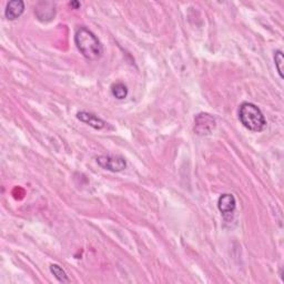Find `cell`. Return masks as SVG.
Instances as JSON below:
<instances>
[{
    "instance_id": "cell-5",
    "label": "cell",
    "mask_w": 284,
    "mask_h": 284,
    "mask_svg": "<svg viewBox=\"0 0 284 284\" xmlns=\"http://www.w3.org/2000/svg\"><path fill=\"white\" fill-rule=\"evenodd\" d=\"M236 207H237V200L233 194L230 193L222 194L218 200V208L220 210V212L224 216L231 215L233 212H235Z\"/></svg>"
},
{
    "instance_id": "cell-11",
    "label": "cell",
    "mask_w": 284,
    "mask_h": 284,
    "mask_svg": "<svg viewBox=\"0 0 284 284\" xmlns=\"http://www.w3.org/2000/svg\"><path fill=\"white\" fill-rule=\"evenodd\" d=\"M70 6H71V7H74L75 9H79L81 5H80L79 2H71V3H70Z\"/></svg>"
},
{
    "instance_id": "cell-2",
    "label": "cell",
    "mask_w": 284,
    "mask_h": 284,
    "mask_svg": "<svg viewBox=\"0 0 284 284\" xmlns=\"http://www.w3.org/2000/svg\"><path fill=\"white\" fill-rule=\"evenodd\" d=\"M239 119L248 130L261 132L265 129L266 120L262 111L251 102H243L239 109Z\"/></svg>"
},
{
    "instance_id": "cell-3",
    "label": "cell",
    "mask_w": 284,
    "mask_h": 284,
    "mask_svg": "<svg viewBox=\"0 0 284 284\" xmlns=\"http://www.w3.org/2000/svg\"><path fill=\"white\" fill-rule=\"evenodd\" d=\"M215 119L209 113H199L194 118V128L193 130L198 136H208L214 130Z\"/></svg>"
},
{
    "instance_id": "cell-4",
    "label": "cell",
    "mask_w": 284,
    "mask_h": 284,
    "mask_svg": "<svg viewBox=\"0 0 284 284\" xmlns=\"http://www.w3.org/2000/svg\"><path fill=\"white\" fill-rule=\"evenodd\" d=\"M97 163L102 169L111 172H120L126 169L127 162L125 158L118 155H100L97 158Z\"/></svg>"
},
{
    "instance_id": "cell-1",
    "label": "cell",
    "mask_w": 284,
    "mask_h": 284,
    "mask_svg": "<svg viewBox=\"0 0 284 284\" xmlns=\"http://www.w3.org/2000/svg\"><path fill=\"white\" fill-rule=\"evenodd\" d=\"M75 43L87 60L97 61L102 57L103 47L92 31L86 27L80 28L75 35Z\"/></svg>"
},
{
    "instance_id": "cell-6",
    "label": "cell",
    "mask_w": 284,
    "mask_h": 284,
    "mask_svg": "<svg viewBox=\"0 0 284 284\" xmlns=\"http://www.w3.org/2000/svg\"><path fill=\"white\" fill-rule=\"evenodd\" d=\"M25 3L21 0H13L7 4V7L5 10V16L8 20H16L24 14Z\"/></svg>"
},
{
    "instance_id": "cell-8",
    "label": "cell",
    "mask_w": 284,
    "mask_h": 284,
    "mask_svg": "<svg viewBox=\"0 0 284 284\" xmlns=\"http://www.w3.org/2000/svg\"><path fill=\"white\" fill-rule=\"evenodd\" d=\"M111 93H112V96L115 98L122 100V99L127 98V96H128V88L125 83L116 82L112 86H111Z\"/></svg>"
},
{
    "instance_id": "cell-7",
    "label": "cell",
    "mask_w": 284,
    "mask_h": 284,
    "mask_svg": "<svg viewBox=\"0 0 284 284\" xmlns=\"http://www.w3.org/2000/svg\"><path fill=\"white\" fill-rule=\"evenodd\" d=\"M77 118L80 121L85 122V124L92 127L93 129H97V130H101L105 126H107L105 121L100 119L99 117H97L93 113H90V112H86V111H80V112H78Z\"/></svg>"
},
{
    "instance_id": "cell-10",
    "label": "cell",
    "mask_w": 284,
    "mask_h": 284,
    "mask_svg": "<svg viewBox=\"0 0 284 284\" xmlns=\"http://www.w3.org/2000/svg\"><path fill=\"white\" fill-rule=\"evenodd\" d=\"M274 63H275L276 70H277V72H279L281 79H283V64H284V58H283V53H282L281 50H276V51L274 52Z\"/></svg>"
},
{
    "instance_id": "cell-9",
    "label": "cell",
    "mask_w": 284,
    "mask_h": 284,
    "mask_svg": "<svg viewBox=\"0 0 284 284\" xmlns=\"http://www.w3.org/2000/svg\"><path fill=\"white\" fill-rule=\"evenodd\" d=\"M50 271H51V273L54 275L55 279H57L59 282L61 283H69L70 279L67 275L66 271L61 268L60 265L58 264H51L50 265Z\"/></svg>"
}]
</instances>
